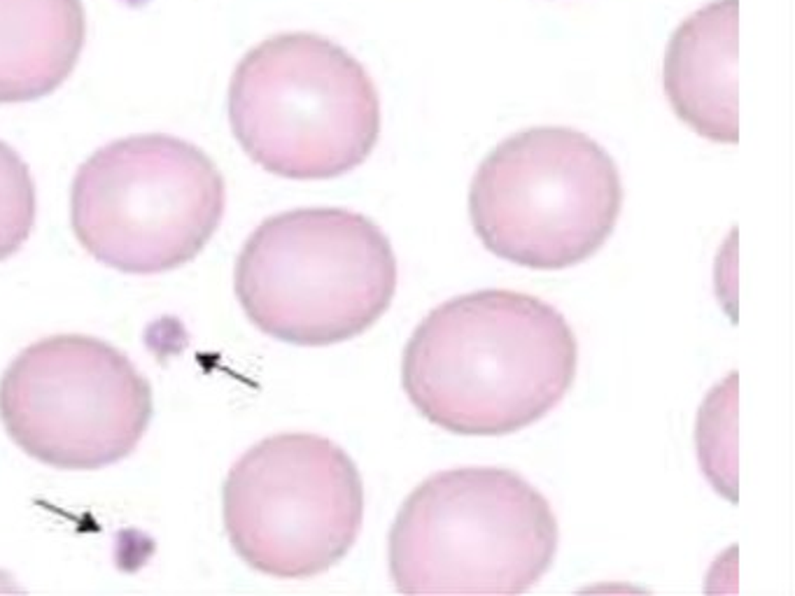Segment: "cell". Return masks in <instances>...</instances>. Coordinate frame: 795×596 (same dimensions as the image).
Here are the masks:
<instances>
[{"mask_svg": "<svg viewBox=\"0 0 795 596\" xmlns=\"http://www.w3.org/2000/svg\"><path fill=\"white\" fill-rule=\"evenodd\" d=\"M578 345L553 305L483 289L437 305L403 349V392L460 435H506L546 417L571 389Z\"/></svg>", "mask_w": 795, "mask_h": 596, "instance_id": "6da1fadb", "label": "cell"}, {"mask_svg": "<svg viewBox=\"0 0 795 596\" xmlns=\"http://www.w3.org/2000/svg\"><path fill=\"white\" fill-rule=\"evenodd\" d=\"M557 519L546 496L506 468H450L420 483L389 531L401 594L514 596L550 569Z\"/></svg>", "mask_w": 795, "mask_h": 596, "instance_id": "7a4b0ae2", "label": "cell"}, {"mask_svg": "<svg viewBox=\"0 0 795 596\" xmlns=\"http://www.w3.org/2000/svg\"><path fill=\"white\" fill-rule=\"evenodd\" d=\"M396 256L366 215L301 208L262 221L236 261V296L259 331L303 347L362 335L396 292Z\"/></svg>", "mask_w": 795, "mask_h": 596, "instance_id": "3957f363", "label": "cell"}, {"mask_svg": "<svg viewBox=\"0 0 795 596\" xmlns=\"http://www.w3.org/2000/svg\"><path fill=\"white\" fill-rule=\"evenodd\" d=\"M226 108L243 151L287 180L355 170L380 135V98L366 68L303 30L266 37L238 61Z\"/></svg>", "mask_w": 795, "mask_h": 596, "instance_id": "277c9868", "label": "cell"}, {"mask_svg": "<svg viewBox=\"0 0 795 596\" xmlns=\"http://www.w3.org/2000/svg\"><path fill=\"white\" fill-rule=\"evenodd\" d=\"M621 205L614 159L567 126L506 137L483 159L469 189V217L485 249L537 271L590 259L614 233Z\"/></svg>", "mask_w": 795, "mask_h": 596, "instance_id": "5b68a950", "label": "cell"}, {"mask_svg": "<svg viewBox=\"0 0 795 596\" xmlns=\"http://www.w3.org/2000/svg\"><path fill=\"white\" fill-rule=\"evenodd\" d=\"M224 205V180L203 149L145 133L105 144L80 166L71 221L101 263L154 275L192 261L217 231Z\"/></svg>", "mask_w": 795, "mask_h": 596, "instance_id": "8992f818", "label": "cell"}, {"mask_svg": "<svg viewBox=\"0 0 795 596\" xmlns=\"http://www.w3.org/2000/svg\"><path fill=\"white\" fill-rule=\"evenodd\" d=\"M364 524L355 461L315 433H278L250 447L224 483L226 536L273 578H310L350 552Z\"/></svg>", "mask_w": 795, "mask_h": 596, "instance_id": "52a82bcc", "label": "cell"}, {"mask_svg": "<svg viewBox=\"0 0 795 596\" xmlns=\"http://www.w3.org/2000/svg\"><path fill=\"white\" fill-rule=\"evenodd\" d=\"M0 419L33 459L66 471L117 464L152 419V387L124 352L87 335L26 347L0 382Z\"/></svg>", "mask_w": 795, "mask_h": 596, "instance_id": "ba28073f", "label": "cell"}, {"mask_svg": "<svg viewBox=\"0 0 795 596\" xmlns=\"http://www.w3.org/2000/svg\"><path fill=\"white\" fill-rule=\"evenodd\" d=\"M739 0H714L679 24L667 44L662 87L672 110L695 133L735 144Z\"/></svg>", "mask_w": 795, "mask_h": 596, "instance_id": "9c48e42d", "label": "cell"}, {"mask_svg": "<svg viewBox=\"0 0 795 596\" xmlns=\"http://www.w3.org/2000/svg\"><path fill=\"white\" fill-rule=\"evenodd\" d=\"M87 40L82 0H0V103H30L63 84Z\"/></svg>", "mask_w": 795, "mask_h": 596, "instance_id": "30bf717a", "label": "cell"}, {"mask_svg": "<svg viewBox=\"0 0 795 596\" xmlns=\"http://www.w3.org/2000/svg\"><path fill=\"white\" fill-rule=\"evenodd\" d=\"M35 224V185L28 166L0 140V261L19 252Z\"/></svg>", "mask_w": 795, "mask_h": 596, "instance_id": "8fae6325", "label": "cell"}]
</instances>
